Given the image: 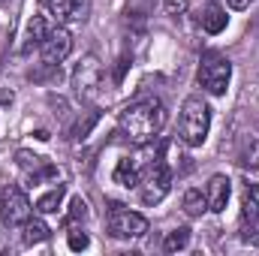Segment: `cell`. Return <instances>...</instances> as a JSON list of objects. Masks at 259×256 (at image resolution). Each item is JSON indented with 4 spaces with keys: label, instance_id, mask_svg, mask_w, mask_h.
Masks as SVG:
<instances>
[{
    "label": "cell",
    "instance_id": "obj_1",
    "mask_svg": "<svg viewBox=\"0 0 259 256\" xmlns=\"http://www.w3.org/2000/svg\"><path fill=\"white\" fill-rule=\"evenodd\" d=\"M166 106L157 100V97H145V100H136L130 103L127 109L118 115V127L121 136L130 139L133 145H148L166 124Z\"/></svg>",
    "mask_w": 259,
    "mask_h": 256
},
{
    "label": "cell",
    "instance_id": "obj_2",
    "mask_svg": "<svg viewBox=\"0 0 259 256\" xmlns=\"http://www.w3.org/2000/svg\"><path fill=\"white\" fill-rule=\"evenodd\" d=\"M208 130H211V109L202 103V97H187L178 118V139L190 148H199L208 139Z\"/></svg>",
    "mask_w": 259,
    "mask_h": 256
},
{
    "label": "cell",
    "instance_id": "obj_3",
    "mask_svg": "<svg viewBox=\"0 0 259 256\" xmlns=\"http://www.w3.org/2000/svg\"><path fill=\"white\" fill-rule=\"evenodd\" d=\"M229 78H232V64H229L223 55H217V52H205V55H202V64H199V84H202L208 94H214V97L226 94Z\"/></svg>",
    "mask_w": 259,
    "mask_h": 256
},
{
    "label": "cell",
    "instance_id": "obj_4",
    "mask_svg": "<svg viewBox=\"0 0 259 256\" xmlns=\"http://www.w3.org/2000/svg\"><path fill=\"white\" fill-rule=\"evenodd\" d=\"M100 84H103V66L97 55H84L75 69H72V88H75V97L78 100H94L100 94Z\"/></svg>",
    "mask_w": 259,
    "mask_h": 256
},
{
    "label": "cell",
    "instance_id": "obj_5",
    "mask_svg": "<svg viewBox=\"0 0 259 256\" xmlns=\"http://www.w3.org/2000/svg\"><path fill=\"white\" fill-rule=\"evenodd\" d=\"M109 232L115 238H142L148 232V220L142 214L124 208V205L112 202V208H109Z\"/></svg>",
    "mask_w": 259,
    "mask_h": 256
},
{
    "label": "cell",
    "instance_id": "obj_6",
    "mask_svg": "<svg viewBox=\"0 0 259 256\" xmlns=\"http://www.w3.org/2000/svg\"><path fill=\"white\" fill-rule=\"evenodd\" d=\"M139 187H142V202H145V205H160V202L166 199L169 187H172V169H169L163 160H157V163L148 169V175L139 181Z\"/></svg>",
    "mask_w": 259,
    "mask_h": 256
},
{
    "label": "cell",
    "instance_id": "obj_7",
    "mask_svg": "<svg viewBox=\"0 0 259 256\" xmlns=\"http://www.w3.org/2000/svg\"><path fill=\"white\" fill-rule=\"evenodd\" d=\"M30 217V202L21 187L9 184L6 190L0 193V220L6 226H24V220Z\"/></svg>",
    "mask_w": 259,
    "mask_h": 256
},
{
    "label": "cell",
    "instance_id": "obj_8",
    "mask_svg": "<svg viewBox=\"0 0 259 256\" xmlns=\"http://www.w3.org/2000/svg\"><path fill=\"white\" fill-rule=\"evenodd\" d=\"M39 52H42L46 66H61L66 58H69V52H72V33H69L66 27L49 30L46 39H42V46H39Z\"/></svg>",
    "mask_w": 259,
    "mask_h": 256
},
{
    "label": "cell",
    "instance_id": "obj_9",
    "mask_svg": "<svg viewBox=\"0 0 259 256\" xmlns=\"http://www.w3.org/2000/svg\"><path fill=\"white\" fill-rule=\"evenodd\" d=\"M241 241L244 244H259V199L256 187L244 184V199H241Z\"/></svg>",
    "mask_w": 259,
    "mask_h": 256
},
{
    "label": "cell",
    "instance_id": "obj_10",
    "mask_svg": "<svg viewBox=\"0 0 259 256\" xmlns=\"http://www.w3.org/2000/svg\"><path fill=\"white\" fill-rule=\"evenodd\" d=\"M49 12H52L61 24L84 21L88 12H91V0H49Z\"/></svg>",
    "mask_w": 259,
    "mask_h": 256
},
{
    "label": "cell",
    "instance_id": "obj_11",
    "mask_svg": "<svg viewBox=\"0 0 259 256\" xmlns=\"http://www.w3.org/2000/svg\"><path fill=\"white\" fill-rule=\"evenodd\" d=\"M142 157H121L118 160V166H115V184H121V187H139V181H142Z\"/></svg>",
    "mask_w": 259,
    "mask_h": 256
},
{
    "label": "cell",
    "instance_id": "obj_12",
    "mask_svg": "<svg viewBox=\"0 0 259 256\" xmlns=\"http://www.w3.org/2000/svg\"><path fill=\"white\" fill-rule=\"evenodd\" d=\"M15 160H18V166L33 178V181H39V178H52V175H58L55 172V166L52 163H46V157H39V154H30V151H18L15 154Z\"/></svg>",
    "mask_w": 259,
    "mask_h": 256
},
{
    "label": "cell",
    "instance_id": "obj_13",
    "mask_svg": "<svg viewBox=\"0 0 259 256\" xmlns=\"http://www.w3.org/2000/svg\"><path fill=\"white\" fill-rule=\"evenodd\" d=\"M229 193H232V181L226 178V175H214L211 181H208V193H205V199H208V208L211 211H226V202H229Z\"/></svg>",
    "mask_w": 259,
    "mask_h": 256
},
{
    "label": "cell",
    "instance_id": "obj_14",
    "mask_svg": "<svg viewBox=\"0 0 259 256\" xmlns=\"http://www.w3.org/2000/svg\"><path fill=\"white\" fill-rule=\"evenodd\" d=\"M226 24H229V15H226V9L220 3H208L202 9V30L205 33H223Z\"/></svg>",
    "mask_w": 259,
    "mask_h": 256
},
{
    "label": "cell",
    "instance_id": "obj_15",
    "mask_svg": "<svg viewBox=\"0 0 259 256\" xmlns=\"http://www.w3.org/2000/svg\"><path fill=\"white\" fill-rule=\"evenodd\" d=\"M46 33H49V27H46V21H42L39 15H33V18L27 21V27H24V42H21V52L27 55V52H33L36 46H42V39H46Z\"/></svg>",
    "mask_w": 259,
    "mask_h": 256
},
{
    "label": "cell",
    "instance_id": "obj_16",
    "mask_svg": "<svg viewBox=\"0 0 259 256\" xmlns=\"http://www.w3.org/2000/svg\"><path fill=\"white\" fill-rule=\"evenodd\" d=\"M64 196H66V187H64V184H58L55 190L42 193V196L36 199V211H39V214H55V211L61 208V202H64Z\"/></svg>",
    "mask_w": 259,
    "mask_h": 256
},
{
    "label": "cell",
    "instance_id": "obj_17",
    "mask_svg": "<svg viewBox=\"0 0 259 256\" xmlns=\"http://www.w3.org/2000/svg\"><path fill=\"white\" fill-rule=\"evenodd\" d=\"M52 235V229L39 220V217H27L24 220V244H39Z\"/></svg>",
    "mask_w": 259,
    "mask_h": 256
},
{
    "label": "cell",
    "instance_id": "obj_18",
    "mask_svg": "<svg viewBox=\"0 0 259 256\" xmlns=\"http://www.w3.org/2000/svg\"><path fill=\"white\" fill-rule=\"evenodd\" d=\"M100 124V112H84V118H78L72 127H69V139L72 142H81V139H88L91 136V130Z\"/></svg>",
    "mask_w": 259,
    "mask_h": 256
},
{
    "label": "cell",
    "instance_id": "obj_19",
    "mask_svg": "<svg viewBox=\"0 0 259 256\" xmlns=\"http://www.w3.org/2000/svg\"><path fill=\"white\" fill-rule=\"evenodd\" d=\"M181 205H184V214H187V217H202L205 208H208V199L202 196V190H193V187H190V190L184 193V202H181Z\"/></svg>",
    "mask_w": 259,
    "mask_h": 256
},
{
    "label": "cell",
    "instance_id": "obj_20",
    "mask_svg": "<svg viewBox=\"0 0 259 256\" xmlns=\"http://www.w3.org/2000/svg\"><path fill=\"white\" fill-rule=\"evenodd\" d=\"M187 244H190V229H187V226H178V229H172V232L166 235L163 250H166V253H178V250H184Z\"/></svg>",
    "mask_w": 259,
    "mask_h": 256
},
{
    "label": "cell",
    "instance_id": "obj_21",
    "mask_svg": "<svg viewBox=\"0 0 259 256\" xmlns=\"http://www.w3.org/2000/svg\"><path fill=\"white\" fill-rule=\"evenodd\" d=\"M238 163H241L244 169H259V139L256 136H250V139L244 142V148H241V154H238Z\"/></svg>",
    "mask_w": 259,
    "mask_h": 256
},
{
    "label": "cell",
    "instance_id": "obj_22",
    "mask_svg": "<svg viewBox=\"0 0 259 256\" xmlns=\"http://www.w3.org/2000/svg\"><path fill=\"white\" fill-rule=\"evenodd\" d=\"M81 220H88V202L81 199V196H75L72 202H69V214H66V226H75V223H81Z\"/></svg>",
    "mask_w": 259,
    "mask_h": 256
},
{
    "label": "cell",
    "instance_id": "obj_23",
    "mask_svg": "<svg viewBox=\"0 0 259 256\" xmlns=\"http://www.w3.org/2000/svg\"><path fill=\"white\" fill-rule=\"evenodd\" d=\"M163 9H166V15H184L187 12V0H163Z\"/></svg>",
    "mask_w": 259,
    "mask_h": 256
},
{
    "label": "cell",
    "instance_id": "obj_24",
    "mask_svg": "<svg viewBox=\"0 0 259 256\" xmlns=\"http://www.w3.org/2000/svg\"><path fill=\"white\" fill-rule=\"evenodd\" d=\"M66 241H69V247H72V250H84V247H88V235H84L81 229H72Z\"/></svg>",
    "mask_w": 259,
    "mask_h": 256
},
{
    "label": "cell",
    "instance_id": "obj_25",
    "mask_svg": "<svg viewBox=\"0 0 259 256\" xmlns=\"http://www.w3.org/2000/svg\"><path fill=\"white\" fill-rule=\"evenodd\" d=\"M127 66H130V58L124 55V58L118 61V66H115V81H124V72H127Z\"/></svg>",
    "mask_w": 259,
    "mask_h": 256
},
{
    "label": "cell",
    "instance_id": "obj_26",
    "mask_svg": "<svg viewBox=\"0 0 259 256\" xmlns=\"http://www.w3.org/2000/svg\"><path fill=\"white\" fill-rule=\"evenodd\" d=\"M250 3H253V0H229V6H232V9H247Z\"/></svg>",
    "mask_w": 259,
    "mask_h": 256
}]
</instances>
